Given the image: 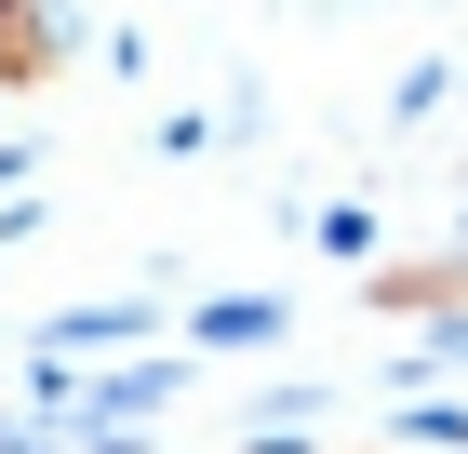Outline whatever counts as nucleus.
Returning a JSON list of instances; mask_svg holds the SVG:
<instances>
[{
  "label": "nucleus",
  "mask_w": 468,
  "mask_h": 454,
  "mask_svg": "<svg viewBox=\"0 0 468 454\" xmlns=\"http://www.w3.org/2000/svg\"><path fill=\"white\" fill-rule=\"evenodd\" d=\"M282 334V308L268 294H228V308H201V348H268Z\"/></svg>",
  "instance_id": "obj_1"
}]
</instances>
